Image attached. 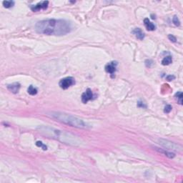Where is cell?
Here are the masks:
<instances>
[{
	"instance_id": "obj_1",
	"label": "cell",
	"mask_w": 183,
	"mask_h": 183,
	"mask_svg": "<svg viewBox=\"0 0 183 183\" xmlns=\"http://www.w3.org/2000/svg\"><path fill=\"white\" fill-rule=\"evenodd\" d=\"M71 30L70 23L64 19H49L39 21L35 25V31L45 35L63 36Z\"/></svg>"
},
{
	"instance_id": "obj_2",
	"label": "cell",
	"mask_w": 183,
	"mask_h": 183,
	"mask_svg": "<svg viewBox=\"0 0 183 183\" xmlns=\"http://www.w3.org/2000/svg\"><path fill=\"white\" fill-rule=\"evenodd\" d=\"M47 115L52 119L56 120L57 121L71 127H75L79 129H89L91 127L90 125L84 122L80 118L70 114H67L65 112H50L47 113Z\"/></svg>"
},
{
	"instance_id": "obj_3",
	"label": "cell",
	"mask_w": 183,
	"mask_h": 183,
	"mask_svg": "<svg viewBox=\"0 0 183 183\" xmlns=\"http://www.w3.org/2000/svg\"><path fill=\"white\" fill-rule=\"evenodd\" d=\"M75 84V79L72 77H67L63 78L59 81V85L63 90H67L69 87Z\"/></svg>"
},
{
	"instance_id": "obj_4",
	"label": "cell",
	"mask_w": 183,
	"mask_h": 183,
	"mask_svg": "<svg viewBox=\"0 0 183 183\" xmlns=\"http://www.w3.org/2000/svg\"><path fill=\"white\" fill-rule=\"evenodd\" d=\"M160 144L164 147L166 149H173L175 151H182V147L178 145H176L174 142H170L168 140H160Z\"/></svg>"
},
{
	"instance_id": "obj_5",
	"label": "cell",
	"mask_w": 183,
	"mask_h": 183,
	"mask_svg": "<svg viewBox=\"0 0 183 183\" xmlns=\"http://www.w3.org/2000/svg\"><path fill=\"white\" fill-rule=\"evenodd\" d=\"M48 4H49L48 1H44V2L37 4L36 5H32L30 8L33 12H37L41 10H46L48 6Z\"/></svg>"
},
{
	"instance_id": "obj_6",
	"label": "cell",
	"mask_w": 183,
	"mask_h": 183,
	"mask_svg": "<svg viewBox=\"0 0 183 183\" xmlns=\"http://www.w3.org/2000/svg\"><path fill=\"white\" fill-rule=\"evenodd\" d=\"M93 98V93L92 92V90L90 89H87L84 93L82 94V102L86 104L88 101H90Z\"/></svg>"
},
{
	"instance_id": "obj_7",
	"label": "cell",
	"mask_w": 183,
	"mask_h": 183,
	"mask_svg": "<svg viewBox=\"0 0 183 183\" xmlns=\"http://www.w3.org/2000/svg\"><path fill=\"white\" fill-rule=\"evenodd\" d=\"M117 66V62L113 61V62H109L105 66V71L109 74L113 75L116 71Z\"/></svg>"
},
{
	"instance_id": "obj_8",
	"label": "cell",
	"mask_w": 183,
	"mask_h": 183,
	"mask_svg": "<svg viewBox=\"0 0 183 183\" xmlns=\"http://www.w3.org/2000/svg\"><path fill=\"white\" fill-rule=\"evenodd\" d=\"M20 87H21V84L18 83V82H14L13 84H9L7 86V89L10 90V92H12V93L14 94H17L18 93V92L19 91V89H20Z\"/></svg>"
},
{
	"instance_id": "obj_9",
	"label": "cell",
	"mask_w": 183,
	"mask_h": 183,
	"mask_svg": "<svg viewBox=\"0 0 183 183\" xmlns=\"http://www.w3.org/2000/svg\"><path fill=\"white\" fill-rule=\"evenodd\" d=\"M132 34L136 37L138 39L142 40L143 39L145 38V33L142 31V29L140 28H135L134 29L132 30Z\"/></svg>"
},
{
	"instance_id": "obj_10",
	"label": "cell",
	"mask_w": 183,
	"mask_h": 183,
	"mask_svg": "<svg viewBox=\"0 0 183 183\" xmlns=\"http://www.w3.org/2000/svg\"><path fill=\"white\" fill-rule=\"evenodd\" d=\"M144 24H145V26L146 28L148 31H154L156 29L155 25L150 22L149 19H147V18H145L144 19Z\"/></svg>"
},
{
	"instance_id": "obj_11",
	"label": "cell",
	"mask_w": 183,
	"mask_h": 183,
	"mask_svg": "<svg viewBox=\"0 0 183 183\" xmlns=\"http://www.w3.org/2000/svg\"><path fill=\"white\" fill-rule=\"evenodd\" d=\"M154 148H155V149H156L157 151H158V152H161V153H162V154H164V155L168 156V157H170V158H173L174 157V153L168 152V151H165V150H163V149H160V148H157V147H155Z\"/></svg>"
},
{
	"instance_id": "obj_12",
	"label": "cell",
	"mask_w": 183,
	"mask_h": 183,
	"mask_svg": "<svg viewBox=\"0 0 183 183\" xmlns=\"http://www.w3.org/2000/svg\"><path fill=\"white\" fill-rule=\"evenodd\" d=\"M172 62V58L171 56H167L162 60V65L164 66L169 65Z\"/></svg>"
},
{
	"instance_id": "obj_13",
	"label": "cell",
	"mask_w": 183,
	"mask_h": 183,
	"mask_svg": "<svg viewBox=\"0 0 183 183\" xmlns=\"http://www.w3.org/2000/svg\"><path fill=\"white\" fill-rule=\"evenodd\" d=\"M27 92H28V93L29 94H31V95H35V94H37V89L36 88V87H34L33 85H30L29 87L28 90H27Z\"/></svg>"
},
{
	"instance_id": "obj_14",
	"label": "cell",
	"mask_w": 183,
	"mask_h": 183,
	"mask_svg": "<svg viewBox=\"0 0 183 183\" xmlns=\"http://www.w3.org/2000/svg\"><path fill=\"white\" fill-rule=\"evenodd\" d=\"M174 97H176V99H177L178 102L180 105H182V92H177V93L175 94Z\"/></svg>"
},
{
	"instance_id": "obj_15",
	"label": "cell",
	"mask_w": 183,
	"mask_h": 183,
	"mask_svg": "<svg viewBox=\"0 0 183 183\" xmlns=\"http://www.w3.org/2000/svg\"><path fill=\"white\" fill-rule=\"evenodd\" d=\"M2 4L5 8H11L14 5V1H4Z\"/></svg>"
},
{
	"instance_id": "obj_16",
	"label": "cell",
	"mask_w": 183,
	"mask_h": 183,
	"mask_svg": "<svg viewBox=\"0 0 183 183\" xmlns=\"http://www.w3.org/2000/svg\"><path fill=\"white\" fill-rule=\"evenodd\" d=\"M36 145L37 146V147H41L43 150H47V146L45 145H44L43 143L42 142H40V141H37V142H36Z\"/></svg>"
},
{
	"instance_id": "obj_17",
	"label": "cell",
	"mask_w": 183,
	"mask_h": 183,
	"mask_svg": "<svg viewBox=\"0 0 183 183\" xmlns=\"http://www.w3.org/2000/svg\"><path fill=\"white\" fill-rule=\"evenodd\" d=\"M172 22H173L174 25H175V26H180V20H179L178 17L176 15L174 16L173 19H172Z\"/></svg>"
},
{
	"instance_id": "obj_18",
	"label": "cell",
	"mask_w": 183,
	"mask_h": 183,
	"mask_svg": "<svg viewBox=\"0 0 183 183\" xmlns=\"http://www.w3.org/2000/svg\"><path fill=\"white\" fill-rule=\"evenodd\" d=\"M172 106L170 105H167L165 106V107H164V112L165 113H170L171 112V110H172Z\"/></svg>"
},
{
	"instance_id": "obj_19",
	"label": "cell",
	"mask_w": 183,
	"mask_h": 183,
	"mask_svg": "<svg viewBox=\"0 0 183 183\" xmlns=\"http://www.w3.org/2000/svg\"><path fill=\"white\" fill-rule=\"evenodd\" d=\"M168 38H169V39L171 41V42H176V37H174V36H173L172 34H169L168 35Z\"/></svg>"
},
{
	"instance_id": "obj_20",
	"label": "cell",
	"mask_w": 183,
	"mask_h": 183,
	"mask_svg": "<svg viewBox=\"0 0 183 183\" xmlns=\"http://www.w3.org/2000/svg\"><path fill=\"white\" fill-rule=\"evenodd\" d=\"M174 78H175V77L173 76V75H168V77H166V79H167V80L168 81H172L173 80Z\"/></svg>"
},
{
	"instance_id": "obj_21",
	"label": "cell",
	"mask_w": 183,
	"mask_h": 183,
	"mask_svg": "<svg viewBox=\"0 0 183 183\" xmlns=\"http://www.w3.org/2000/svg\"><path fill=\"white\" fill-rule=\"evenodd\" d=\"M137 106L139 107H146V105L142 102H138L137 103Z\"/></svg>"
}]
</instances>
